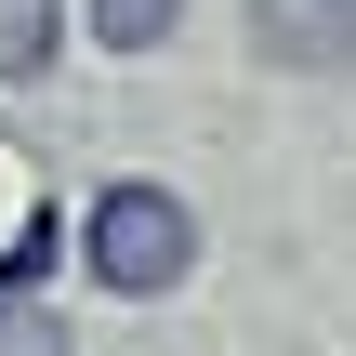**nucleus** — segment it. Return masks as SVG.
Instances as JSON below:
<instances>
[{
    "label": "nucleus",
    "mask_w": 356,
    "mask_h": 356,
    "mask_svg": "<svg viewBox=\"0 0 356 356\" xmlns=\"http://www.w3.org/2000/svg\"><path fill=\"white\" fill-rule=\"evenodd\" d=\"M79 264H92V291L159 304V291L198 277V211H185L172 185H92V211H79Z\"/></svg>",
    "instance_id": "obj_1"
},
{
    "label": "nucleus",
    "mask_w": 356,
    "mask_h": 356,
    "mask_svg": "<svg viewBox=\"0 0 356 356\" xmlns=\"http://www.w3.org/2000/svg\"><path fill=\"white\" fill-rule=\"evenodd\" d=\"M66 53V0H0V79H40Z\"/></svg>",
    "instance_id": "obj_3"
},
{
    "label": "nucleus",
    "mask_w": 356,
    "mask_h": 356,
    "mask_svg": "<svg viewBox=\"0 0 356 356\" xmlns=\"http://www.w3.org/2000/svg\"><path fill=\"white\" fill-rule=\"evenodd\" d=\"M172 26H185V0H92V40L106 53H159Z\"/></svg>",
    "instance_id": "obj_4"
},
{
    "label": "nucleus",
    "mask_w": 356,
    "mask_h": 356,
    "mask_svg": "<svg viewBox=\"0 0 356 356\" xmlns=\"http://www.w3.org/2000/svg\"><path fill=\"white\" fill-rule=\"evenodd\" d=\"M251 40H264V66H356V0H251Z\"/></svg>",
    "instance_id": "obj_2"
},
{
    "label": "nucleus",
    "mask_w": 356,
    "mask_h": 356,
    "mask_svg": "<svg viewBox=\"0 0 356 356\" xmlns=\"http://www.w3.org/2000/svg\"><path fill=\"white\" fill-rule=\"evenodd\" d=\"M0 356H79V343H66V317H40V304H0Z\"/></svg>",
    "instance_id": "obj_5"
}]
</instances>
